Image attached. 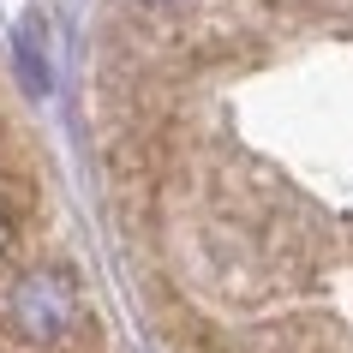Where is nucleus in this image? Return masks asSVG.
Instances as JSON below:
<instances>
[{
    "label": "nucleus",
    "instance_id": "7ed1b4c3",
    "mask_svg": "<svg viewBox=\"0 0 353 353\" xmlns=\"http://www.w3.org/2000/svg\"><path fill=\"white\" fill-rule=\"evenodd\" d=\"M12 240H19V222H12V210H6V198H0V258L12 252Z\"/></svg>",
    "mask_w": 353,
    "mask_h": 353
},
{
    "label": "nucleus",
    "instance_id": "f03ea898",
    "mask_svg": "<svg viewBox=\"0 0 353 353\" xmlns=\"http://www.w3.org/2000/svg\"><path fill=\"white\" fill-rule=\"evenodd\" d=\"M12 60H19V78L30 84V96L48 90V60H42V30H37V19L12 37Z\"/></svg>",
    "mask_w": 353,
    "mask_h": 353
},
{
    "label": "nucleus",
    "instance_id": "f257e3e1",
    "mask_svg": "<svg viewBox=\"0 0 353 353\" xmlns=\"http://www.w3.org/2000/svg\"><path fill=\"white\" fill-rule=\"evenodd\" d=\"M78 323H84V288L60 263H37L0 288V330L24 347H54Z\"/></svg>",
    "mask_w": 353,
    "mask_h": 353
},
{
    "label": "nucleus",
    "instance_id": "20e7f679",
    "mask_svg": "<svg viewBox=\"0 0 353 353\" xmlns=\"http://www.w3.org/2000/svg\"><path fill=\"white\" fill-rule=\"evenodd\" d=\"M144 6H180V0H144Z\"/></svg>",
    "mask_w": 353,
    "mask_h": 353
}]
</instances>
